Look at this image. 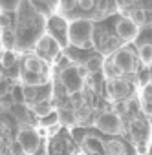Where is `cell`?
I'll list each match as a JSON object with an SVG mask.
<instances>
[{"label":"cell","instance_id":"26","mask_svg":"<svg viewBox=\"0 0 152 155\" xmlns=\"http://www.w3.org/2000/svg\"><path fill=\"white\" fill-rule=\"evenodd\" d=\"M75 8H79V2H77V0H64V2H59V9H60L62 13H68V11L75 9Z\"/></svg>","mask_w":152,"mask_h":155},{"label":"cell","instance_id":"21","mask_svg":"<svg viewBox=\"0 0 152 155\" xmlns=\"http://www.w3.org/2000/svg\"><path fill=\"white\" fill-rule=\"evenodd\" d=\"M2 44H4V49H11L17 44V35L13 29H2Z\"/></svg>","mask_w":152,"mask_h":155},{"label":"cell","instance_id":"18","mask_svg":"<svg viewBox=\"0 0 152 155\" xmlns=\"http://www.w3.org/2000/svg\"><path fill=\"white\" fill-rule=\"evenodd\" d=\"M83 66H85V69H86L88 73H97L99 69H103L105 60H103L99 55H94V57H88V58H86V62H85Z\"/></svg>","mask_w":152,"mask_h":155},{"label":"cell","instance_id":"11","mask_svg":"<svg viewBox=\"0 0 152 155\" xmlns=\"http://www.w3.org/2000/svg\"><path fill=\"white\" fill-rule=\"evenodd\" d=\"M19 79H20V84H22V86H31V88H39V86L48 84V77H46V75L29 73V71H22Z\"/></svg>","mask_w":152,"mask_h":155},{"label":"cell","instance_id":"23","mask_svg":"<svg viewBox=\"0 0 152 155\" xmlns=\"http://www.w3.org/2000/svg\"><path fill=\"white\" fill-rule=\"evenodd\" d=\"M15 62H17V53H15L13 49H4V51H2V66L8 69V68H11Z\"/></svg>","mask_w":152,"mask_h":155},{"label":"cell","instance_id":"9","mask_svg":"<svg viewBox=\"0 0 152 155\" xmlns=\"http://www.w3.org/2000/svg\"><path fill=\"white\" fill-rule=\"evenodd\" d=\"M81 146L85 150V153L88 155H106L105 151V144L101 142V139H97L95 135H85L83 140H81Z\"/></svg>","mask_w":152,"mask_h":155},{"label":"cell","instance_id":"19","mask_svg":"<svg viewBox=\"0 0 152 155\" xmlns=\"http://www.w3.org/2000/svg\"><path fill=\"white\" fill-rule=\"evenodd\" d=\"M59 122H60V113L57 111V110H53L50 115H46V117H42L40 119V126H44V128H55V126H59Z\"/></svg>","mask_w":152,"mask_h":155},{"label":"cell","instance_id":"15","mask_svg":"<svg viewBox=\"0 0 152 155\" xmlns=\"http://www.w3.org/2000/svg\"><path fill=\"white\" fill-rule=\"evenodd\" d=\"M33 111H35V115L37 117H46V115H50L51 111H53V108H51V104H50V101L46 99V101H39V102H35V104H28Z\"/></svg>","mask_w":152,"mask_h":155},{"label":"cell","instance_id":"14","mask_svg":"<svg viewBox=\"0 0 152 155\" xmlns=\"http://www.w3.org/2000/svg\"><path fill=\"white\" fill-rule=\"evenodd\" d=\"M29 6L35 9V13L39 15H53L55 9H59V4L57 2H29Z\"/></svg>","mask_w":152,"mask_h":155},{"label":"cell","instance_id":"10","mask_svg":"<svg viewBox=\"0 0 152 155\" xmlns=\"http://www.w3.org/2000/svg\"><path fill=\"white\" fill-rule=\"evenodd\" d=\"M46 62L42 57L39 55H28L24 58V71H29V73H39V75H46Z\"/></svg>","mask_w":152,"mask_h":155},{"label":"cell","instance_id":"24","mask_svg":"<svg viewBox=\"0 0 152 155\" xmlns=\"http://www.w3.org/2000/svg\"><path fill=\"white\" fill-rule=\"evenodd\" d=\"M130 18L134 20V24H136L137 28H139V26H145V24H147V11L141 9V8H139V9H134L132 15H130Z\"/></svg>","mask_w":152,"mask_h":155},{"label":"cell","instance_id":"32","mask_svg":"<svg viewBox=\"0 0 152 155\" xmlns=\"http://www.w3.org/2000/svg\"><path fill=\"white\" fill-rule=\"evenodd\" d=\"M73 155H81V153H73Z\"/></svg>","mask_w":152,"mask_h":155},{"label":"cell","instance_id":"28","mask_svg":"<svg viewBox=\"0 0 152 155\" xmlns=\"http://www.w3.org/2000/svg\"><path fill=\"white\" fill-rule=\"evenodd\" d=\"M94 8H97V2H94V0H79V9L90 11V9H94Z\"/></svg>","mask_w":152,"mask_h":155},{"label":"cell","instance_id":"17","mask_svg":"<svg viewBox=\"0 0 152 155\" xmlns=\"http://www.w3.org/2000/svg\"><path fill=\"white\" fill-rule=\"evenodd\" d=\"M97 9H99L101 15L110 17V15H116V13H117L119 4L114 2V0H103V2H97Z\"/></svg>","mask_w":152,"mask_h":155},{"label":"cell","instance_id":"3","mask_svg":"<svg viewBox=\"0 0 152 155\" xmlns=\"http://www.w3.org/2000/svg\"><path fill=\"white\" fill-rule=\"evenodd\" d=\"M17 142L22 146L26 155H35L40 148V135L31 126H20V130L17 133Z\"/></svg>","mask_w":152,"mask_h":155},{"label":"cell","instance_id":"27","mask_svg":"<svg viewBox=\"0 0 152 155\" xmlns=\"http://www.w3.org/2000/svg\"><path fill=\"white\" fill-rule=\"evenodd\" d=\"M141 101L152 104V82H147L141 90Z\"/></svg>","mask_w":152,"mask_h":155},{"label":"cell","instance_id":"16","mask_svg":"<svg viewBox=\"0 0 152 155\" xmlns=\"http://www.w3.org/2000/svg\"><path fill=\"white\" fill-rule=\"evenodd\" d=\"M103 71H105V77L108 81H117V79H121V71L116 68V64H114V60H112V57L110 58H106L105 60V66H103Z\"/></svg>","mask_w":152,"mask_h":155},{"label":"cell","instance_id":"12","mask_svg":"<svg viewBox=\"0 0 152 155\" xmlns=\"http://www.w3.org/2000/svg\"><path fill=\"white\" fill-rule=\"evenodd\" d=\"M119 40H121V38H116V37L105 33L103 38H101V42H99V49H101V53H105V55H114L117 49H121Z\"/></svg>","mask_w":152,"mask_h":155},{"label":"cell","instance_id":"2","mask_svg":"<svg viewBox=\"0 0 152 155\" xmlns=\"http://www.w3.org/2000/svg\"><path fill=\"white\" fill-rule=\"evenodd\" d=\"M94 126L99 131L106 133V135H119V133H123V119L116 111H103L94 120Z\"/></svg>","mask_w":152,"mask_h":155},{"label":"cell","instance_id":"8","mask_svg":"<svg viewBox=\"0 0 152 155\" xmlns=\"http://www.w3.org/2000/svg\"><path fill=\"white\" fill-rule=\"evenodd\" d=\"M106 93L114 101H123V99H126L130 95V84L126 81H123V79L110 81L108 86H106Z\"/></svg>","mask_w":152,"mask_h":155},{"label":"cell","instance_id":"6","mask_svg":"<svg viewBox=\"0 0 152 155\" xmlns=\"http://www.w3.org/2000/svg\"><path fill=\"white\" fill-rule=\"evenodd\" d=\"M35 48H37V51H39L42 57H46V58H55V57L60 53V44H59V40H57L55 37H51L50 33L42 35V37L35 42Z\"/></svg>","mask_w":152,"mask_h":155},{"label":"cell","instance_id":"13","mask_svg":"<svg viewBox=\"0 0 152 155\" xmlns=\"http://www.w3.org/2000/svg\"><path fill=\"white\" fill-rule=\"evenodd\" d=\"M105 151H106V155H126V153H128L126 144L121 142V140H117V139L108 140V142L105 144Z\"/></svg>","mask_w":152,"mask_h":155},{"label":"cell","instance_id":"5","mask_svg":"<svg viewBox=\"0 0 152 155\" xmlns=\"http://www.w3.org/2000/svg\"><path fill=\"white\" fill-rule=\"evenodd\" d=\"M112 60L116 68L121 71V75H130L136 71V55L130 48H121L112 55Z\"/></svg>","mask_w":152,"mask_h":155},{"label":"cell","instance_id":"22","mask_svg":"<svg viewBox=\"0 0 152 155\" xmlns=\"http://www.w3.org/2000/svg\"><path fill=\"white\" fill-rule=\"evenodd\" d=\"M9 93H11L15 104H22V102H26V95H24V86H22V84H15V86H11Z\"/></svg>","mask_w":152,"mask_h":155},{"label":"cell","instance_id":"33","mask_svg":"<svg viewBox=\"0 0 152 155\" xmlns=\"http://www.w3.org/2000/svg\"><path fill=\"white\" fill-rule=\"evenodd\" d=\"M24 155H26V153H24Z\"/></svg>","mask_w":152,"mask_h":155},{"label":"cell","instance_id":"25","mask_svg":"<svg viewBox=\"0 0 152 155\" xmlns=\"http://www.w3.org/2000/svg\"><path fill=\"white\" fill-rule=\"evenodd\" d=\"M20 0H13V2H8V0H2V11L4 13H9V11H17L20 9Z\"/></svg>","mask_w":152,"mask_h":155},{"label":"cell","instance_id":"4","mask_svg":"<svg viewBox=\"0 0 152 155\" xmlns=\"http://www.w3.org/2000/svg\"><path fill=\"white\" fill-rule=\"evenodd\" d=\"M83 71H86L85 66H73V68L62 71V84L66 86L68 93L73 95L83 88V81H85V75H86Z\"/></svg>","mask_w":152,"mask_h":155},{"label":"cell","instance_id":"30","mask_svg":"<svg viewBox=\"0 0 152 155\" xmlns=\"http://www.w3.org/2000/svg\"><path fill=\"white\" fill-rule=\"evenodd\" d=\"M11 104H15V101H13L11 93L4 95V97H2V108H4V110H9V108H11Z\"/></svg>","mask_w":152,"mask_h":155},{"label":"cell","instance_id":"29","mask_svg":"<svg viewBox=\"0 0 152 155\" xmlns=\"http://www.w3.org/2000/svg\"><path fill=\"white\" fill-rule=\"evenodd\" d=\"M136 151H137V155H147V153H148V144H147L145 140L136 142Z\"/></svg>","mask_w":152,"mask_h":155},{"label":"cell","instance_id":"7","mask_svg":"<svg viewBox=\"0 0 152 155\" xmlns=\"http://www.w3.org/2000/svg\"><path fill=\"white\" fill-rule=\"evenodd\" d=\"M116 33L121 40L125 42H132L137 38V33H139V28L134 24V20L130 17H123L121 20H117L116 24Z\"/></svg>","mask_w":152,"mask_h":155},{"label":"cell","instance_id":"1","mask_svg":"<svg viewBox=\"0 0 152 155\" xmlns=\"http://www.w3.org/2000/svg\"><path fill=\"white\" fill-rule=\"evenodd\" d=\"M68 42L77 48L94 46V24L88 18H75L68 24Z\"/></svg>","mask_w":152,"mask_h":155},{"label":"cell","instance_id":"31","mask_svg":"<svg viewBox=\"0 0 152 155\" xmlns=\"http://www.w3.org/2000/svg\"><path fill=\"white\" fill-rule=\"evenodd\" d=\"M141 111H143L147 117H152V104H148V102L141 101Z\"/></svg>","mask_w":152,"mask_h":155},{"label":"cell","instance_id":"20","mask_svg":"<svg viewBox=\"0 0 152 155\" xmlns=\"http://www.w3.org/2000/svg\"><path fill=\"white\" fill-rule=\"evenodd\" d=\"M139 58L145 66H152V44H141L139 46Z\"/></svg>","mask_w":152,"mask_h":155}]
</instances>
